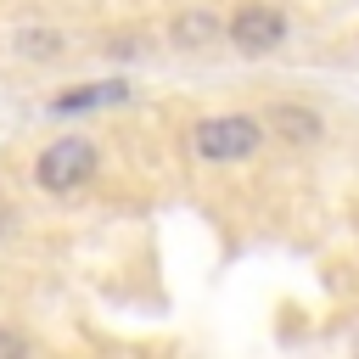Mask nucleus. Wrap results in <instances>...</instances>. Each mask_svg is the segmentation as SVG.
<instances>
[{"instance_id":"1","label":"nucleus","mask_w":359,"mask_h":359,"mask_svg":"<svg viewBox=\"0 0 359 359\" xmlns=\"http://www.w3.org/2000/svg\"><path fill=\"white\" fill-rule=\"evenodd\" d=\"M264 118H247V112H224V118H202L191 129V146L208 157V163H241L264 146Z\"/></svg>"},{"instance_id":"2","label":"nucleus","mask_w":359,"mask_h":359,"mask_svg":"<svg viewBox=\"0 0 359 359\" xmlns=\"http://www.w3.org/2000/svg\"><path fill=\"white\" fill-rule=\"evenodd\" d=\"M90 174H95V146H90L84 135L50 140V146L39 151V163H34V180H39L45 191H79Z\"/></svg>"},{"instance_id":"3","label":"nucleus","mask_w":359,"mask_h":359,"mask_svg":"<svg viewBox=\"0 0 359 359\" xmlns=\"http://www.w3.org/2000/svg\"><path fill=\"white\" fill-rule=\"evenodd\" d=\"M230 45L241 50V56H269L280 39H286V17L275 11V6H264V0H247V6H236L230 11Z\"/></svg>"},{"instance_id":"4","label":"nucleus","mask_w":359,"mask_h":359,"mask_svg":"<svg viewBox=\"0 0 359 359\" xmlns=\"http://www.w3.org/2000/svg\"><path fill=\"white\" fill-rule=\"evenodd\" d=\"M264 123H269V135H280V140H292V146H309V140L325 135L320 112H314V107H297V101H275Z\"/></svg>"},{"instance_id":"5","label":"nucleus","mask_w":359,"mask_h":359,"mask_svg":"<svg viewBox=\"0 0 359 359\" xmlns=\"http://www.w3.org/2000/svg\"><path fill=\"white\" fill-rule=\"evenodd\" d=\"M129 90L112 79V84H79V90H67V95H56L50 101V112H84V107H107V101H123Z\"/></svg>"},{"instance_id":"6","label":"nucleus","mask_w":359,"mask_h":359,"mask_svg":"<svg viewBox=\"0 0 359 359\" xmlns=\"http://www.w3.org/2000/svg\"><path fill=\"white\" fill-rule=\"evenodd\" d=\"M208 39H219V17H208V11H185V17H174V45L196 50V45H208Z\"/></svg>"},{"instance_id":"7","label":"nucleus","mask_w":359,"mask_h":359,"mask_svg":"<svg viewBox=\"0 0 359 359\" xmlns=\"http://www.w3.org/2000/svg\"><path fill=\"white\" fill-rule=\"evenodd\" d=\"M17 45H22V56H62V34L56 28H28V34H17Z\"/></svg>"},{"instance_id":"8","label":"nucleus","mask_w":359,"mask_h":359,"mask_svg":"<svg viewBox=\"0 0 359 359\" xmlns=\"http://www.w3.org/2000/svg\"><path fill=\"white\" fill-rule=\"evenodd\" d=\"M22 353H28V337H17V331L0 325V359H22Z\"/></svg>"},{"instance_id":"9","label":"nucleus","mask_w":359,"mask_h":359,"mask_svg":"<svg viewBox=\"0 0 359 359\" xmlns=\"http://www.w3.org/2000/svg\"><path fill=\"white\" fill-rule=\"evenodd\" d=\"M0 230H6V208H0Z\"/></svg>"}]
</instances>
